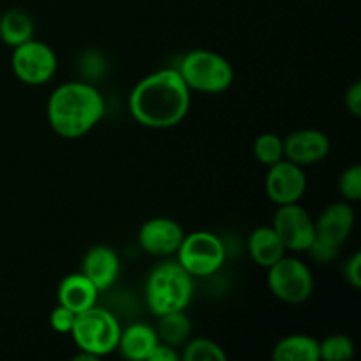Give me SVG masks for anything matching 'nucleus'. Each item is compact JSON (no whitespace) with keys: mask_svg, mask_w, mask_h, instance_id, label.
<instances>
[{"mask_svg":"<svg viewBox=\"0 0 361 361\" xmlns=\"http://www.w3.org/2000/svg\"><path fill=\"white\" fill-rule=\"evenodd\" d=\"M189 109L190 90L175 67L148 74L129 94L130 116L148 129L176 127Z\"/></svg>","mask_w":361,"mask_h":361,"instance_id":"f257e3e1","label":"nucleus"},{"mask_svg":"<svg viewBox=\"0 0 361 361\" xmlns=\"http://www.w3.org/2000/svg\"><path fill=\"white\" fill-rule=\"evenodd\" d=\"M106 102L88 81H67L51 92L46 106L48 123L56 136L80 140L102 120Z\"/></svg>","mask_w":361,"mask_h":361,"instance_id":"f03ea898","label":"nucleus"},{"mask_svg":"<svg viewBox=\"0 0 361 361\" xmlns=\"http://www.w3.org/2000/svg\"><path fill=\"white\" fill-rule=\"evenodd\" d=\"M192 279L178 261H162L152 268L145 288L152 314L159 317L175 310H185L194 295Z\"/></svg>","mask_w":361,"mask_h":361,"instance_id":"7ed1b4c3","label":"nucleus"},{"mask_svg":"<svg viewBox=\"0 0 361 361\" xmlns=\"http://www.w3.org/2000/svg\"><path fill=\"white\" fill-rule=\"evenodd\" d=\"M190 92L224 94L235 81V69L226 56L212 49H192L176 67Z\"/></svg>","mask_w":361,"mask_h":361,"instance_id":"20e7f679","label":"nucleus"},{"mask_svg":"<svg viewBox=\"0 0 361 361\" xmlns=\"http://www.w3.org/2000/svg\"><path fill=\"white\" fill-rule=\"evenodd\" d=\"M120 334H122V326L118 319L109 310L97 305L78 314L73 330H71L78 349L90 353L97 358L116 351Z\"/></svg>","mask_w":361,"mask_h":361,"instance_id":"39448f33","label":"nucleus"},{"mask_svg":"<svg viewBox=\"0 0 361 361\" xmlns=\"http://www.w3.org/2000/svg\"><path fill=\"white\" fill-rule=\"evenodd\" d=\"M176 254V261L192 277H210L221 270L226 261L224 243L210 231H194L185 235Z\"/></svg>","mask_w":361,"mask_h":361,"instance_id":"423d86ee","label":"nucleus"},{"mask_svg":"<svg viewBox=\"0 0 361 361\" xmlns=\"http://www.w3.org/2000/svg\"><path fill=\"white\" fill-rule=\"evenodd\" d=\"M268 289L281 302L300 305L314 293L312 271L303 261L284 256L268 268Z\"/></svg>","mask_w":361,"mask_h":361,"instance_id":"0eeeda50","label":"nucleus"},{"mask_svg":"<svg viewBox=\"0 0 361 361\" xmlns=\"http://www.w3.org/2000/svg\"><path fill=\"white\" fill-rule=\"evenodd\" d=\"M13 49L11 67H13L14 76L21 83L41 87L55 76L59 69V59L51 46L34 37Z\"/></svg>","mask_w":361,"mask_h":361,"instance_id":"6e6552de","label":"nucleus"},{"mask_svg":"<svg viewBox=\"0 0 361 361\" xmlns=\"http://www.w3.org/2000/svg\"><path fill=\"white\" fill-rule=\"evenodd\" d=\"M271 228L282 240L286 250L291 252H307L316 238V222L298 203L277 207Z\"/></svg>","mask_w":361,"mask_h":361,"instance_id":"1a4fd4ad","label":"nucleus"},{"mask_svg":"<svg viewBox=\"0 0 361 361\" xmlns=\"http://www.w3.org/2000/svg\"><path fill=\"white\" fill-rule=\"evenodd\" d=\"M264 190L268 200L277 207L298 203L307 192L305 169L288 159L268 166Z\"/></svg>","mask_w":361,"mask_h":361,"instance_id":"9d476101","label":"nucleus"},{"mask_svg":"<svg viewBox=\"0 0 361 361\" xmlns=\"http://www.w3.org/2000/svg\"><path fill=\"white\" fill-rule=\"evenodd\" d=\"M185 236L182 226L169 217L148 219L137 233V242L143 252L155 257H169L178 252Z\"/></svg>","mask_w":361,"mask_h":361,"instance_id":"9b49d317","label":"nucleus"},{"mask_svg":"<svg viewBox=\"0 0 361 361\" xmlns=\"http://www.w3.org/2000/svg\"><path fill=\"white\" fill-rule=\"evenodd\" d=\"M330 137L319 129H298L284 140V159L307 168L323 161L330 154Z\"/></svg>","mask_w":361,"mask_h":361,"instance_id":"f8f14e48","label":"nucleus"},{"mask_svg":"<svg viewBox=\"0 0 361 361\" xmlns=\"http://www.w3.org/2000/svg\"><path fill=\"white\" fill-rule=\"evenodd\" d=\"M314 222H316V238L335 249H341L351 236L356 214L348 201H337L328 204Z\"/></svg>","mask_w":361,"mask_h":361,"instance_id":"ddd939ff","label":"nucleus"},{"mask_svg":"<svg viewBox=\"0 0 361 361\" xmlns=\"http://www.w3.org/2000/svg\"><path fill=\"white\" fill-rule=\"evenodd\" d=\"M81 274L99 289L106 291L116 282L120 274V257L111 247L94 245L81 261Z\"/></svg>","mask_w":361,"mask_h":361,"instance_id":"4468645a","label":"nucleus"},{"mask_svg":"<svg viewBox=\"0 0 361 361\" xmlns=\"http://www.w3.org/2000/svg\"><path fill=\"white\" fill-rule=\"evenodd\" d=\"M99 289L85 277L83 274H71L60 282L59 286V303L67 307L73 312L80 314L88 310L90 307L97 305L99 300Z\"/></svg>","mask_w":361,"mask_h":361,"instance_id":"2eb2a0df","label":"nucleus"},{"mask_svg":"<svg viewBox=\"0 0 361 361\" xmlns=\"http://www.w3.org/2000/svg\"><path fill=\"white\" fill-rule=\"evenodd\" d=\"M157 344L159 337L155 328L145 323H134L122 330L116 351H120L126 360L148 361V356Z\"/></svg>","mask_w":361,"mask_h":361,"instance_id":"dca6fc26","label":"nucleus"},{"mask_svg":"<svg viewBox=\"0 0 361 361\" xmlns=\"http://www.w3.org/2000/svg\"><path fill=\"white\" fill-rule=\"evenodd\" d=\"M249 254L261 268H270L286 256V247L271 226H261L249 235Z\"/></svg>","mask_w":361,"mask_h":361,"instance_id":"f3484780","label":"nucleus"},{"mask_svg":"<svg viewBox=\"0 0 361 361\" xmlns=\"http://www.w3.org/2000/svg\"><path fill=\"white\" fill-rule=\"evenodd\" d=\"M35 23L28 11L13 7L0 14V41L4 44L16 48L23 42L34 39Z\"/></svg>","mask_w":361,"mask_h":361,"instance_id":"a211bd4d","label":"nucleus"},{"mask_svg":"<svg viewBox=\"0 0 361 361\" xmlns=\"http://www.w3.org/2000/svg\"><path fill=\"white\" fill-rule=\"evenodd\" d=\"M274 361H319V341L310 335L296 334L284 337L274 345Z\"/></svg>","mask_w":361,"mask_h":361,"instance_id":"6ab92c4d","label":"nucleus"},{"mask_svg":"<svg viewBox=\"0 0 361 361\" xmlns=\"http://www.w3.org/2000/svg\"><path fill=\"white\" fill-rule=\"evenodd\" d=\"M159 342L171 345V348H182L192 335V321L187 316L185 310H175L159 316V324L155 328Z\"/></svg>","mask_w":361,"mask_h":361,"instance_id":"aec40b11","label":"nucleus"},{"mask_svg":"<svg viewBox=\"0 0 361 361\" xmlns=\"http://www.w3.org/2000/svg\"><path fill=\"white\" fill-rule=\"evenodd\" d=\"M182 348L183 351L180 360L183 361H228V355L221 348V344L210 338H189Z\"/></svg>","mask_w":361,"mask_h":361,"instance_id":"412c9836","label":"nucleus"},{"mask_svg":"<svg viewBox=\"0 0 361 361\" xmlns=\"http://www.w3.org/2000/svg\"><path fill=\"white\" fill-rule=\"evenodd\" d=\"M355 353V342L348 335H328L319 342V358L323 361H351Z\"/></svg>","mask_w":361,"mask_h":361,"instance_id":"4be33fe9","label":"nucleus"},{"mask_svg":"<svg viewBox=\"0 0 361 361\" xmlns=\"http://www.w3.org/2000/svg\"><path fill=\"white\" fill-rule=\"evenodd\" d=\"M254 157L263 166H271L284 159V140L274 133H263L254 141Z\"/></svg>","mask_w":361,"mask_h":361,"instance_id":"5701e85b","label":"nucleus"},{"mask_svg":"<svg viewBox=\"0 0 361 361\" xmlns=\"http://www.w3.org/2000/svg\"><path fill=\"white\" fill-rule=\"evenodd\" d=\"M338 190L348 203L361 200V166L353 164L338 176Z\"/></svg>","mask_w":361,"mask_h":361,"instance_id":"b1692460","label":"nucleus"},{"mask_svg":"<svg viewBox=\"0 0 361 361\" xmlns=\"http://www.w3.org/2000/svg\"><path fill=\"white\" fill-rule=\"evenodd\" d=\"M76 312H73L71 309H67V307L59 303L51 310V314H49V324H51V328L56 334H71V330L74 326V321H76Z\"/></svg>","mask_w":361,"mask_h":361,"instance_id":"393cba45","label":"nucleus"},{"mask_svg":"<svg viewBox=\"0 0 361 361\" xmlns=\"http://www.w3.org/2000/svg\"><path fill=\"white\" fill-rule=\"evenodd\" d=\"M307 252H309L310 257H312L314 261H317V263L328 264V263H331L335 257H337L338 249H335V247H331V245H328V243L321 242V240L314 238V242L310 243V247L307 249Z\"/></svg>","mask_w":361,"mask_h":361,"instance_id":"a878e982","label":"nucleus"},{"mask_svg":"<svg viewBox=\"0 0 361 361\" xmlns=\"http://www.w3.org/2000/svg\"><path fill=\"white\" fill-rule=\"evenodd\" d=\"M344 277L355 289L361 288V254L355 252L344 264Z\"/></svg>","mask_w":361,"mask_h":361,"instance_id":"bb28decb","label":"nucleus"},{"mask_svg":"<svg viewBox=\"0 0 361 361\" xmlns=\"http://www.w3.org/2000/svg\"><path fill=\"white\" fill-rule=\"evenodd\" d=\"M344 104H345V109H348L355 118H360L361 116V83L360 81H355V83L345 90Z\"/></svg>","mask_w":361,"mask_h":361,"instance_id":"cd10ccee","label":"nucleus"},{"mask_svg":"<svg viewBox=\"0 0 361 361\" xmlns=\"http://www.w3.org/2000/svg\"><path fill=\"white\" fill-rule=\"evenodd\" d=\"M180 353L176 351V348L164 344V342H159L154 348V351L148 356V361H178Z\"/></svg>","mask_w":361,"mask_h":361,"instance_id":"c85d7f7f","label":"nucleus"},{"mask_svg":"<svg viewBox=\"0 0 361 361\" xmlns=\"http://www.w3.org/2000/svg\"><path fill=\"white\" fill-rule=\"evenodd\" d=\"M73 360H74V361H97L99 358H97V356L90 355V353H87V351H81V349H80V353H78V355L74 356Z\"/></svg>","mask_w":361,"mask_h":361,"instance_id":"c756f323","label":"nucleus"}]
</instances>
